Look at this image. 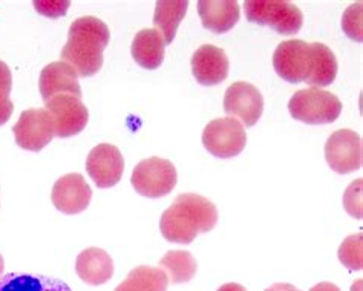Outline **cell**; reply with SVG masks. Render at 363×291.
Here are the masks:
<instances>
[{
	"label": "cell",
	"mask_w": 363,
	"mask_h": 291,
	"mask_svg": "<svg viewBox=\"0 0 363 291\" xmlns=\"http://www.w3.org/2000/svg\"><path fill=\"white\" fill-rule=\"evenodd\" d=\"M218 209L212 201L196 193H181L160 219L161 235L175 244H190L199 233L213 230Z\"/></svg>",
	"instance_id": "6da1fadb"
},
{
	"label": "cell",
	"mask_w": 363,
	"mask_h": 291,
	"mask_svg": "<svg viewBox=\"0 0 363 291\" xmlns=\"http://www.w3.org/2000/svg\"><path fill=\"white\" fill-rule=\"evenodd\" d=\"M108 25L94 16L74 21L68 31V42L62 50V62L72 66L79 77H92L103 67V53L109 45Z\"/></svg>",
	"instance_id": "7a4b0ae2"
},
{
	"label": "cell",
	"mask_w": 363,
	"mask_h": 291,
	"mask_svg": "<svg viewBox=\"0 0 363 291\" xmlns=\"http://www.w3.org/2000/svg\"><path fill=\"white\" fill-rule=\"evenodd\" d=\"M244 9L248 22L270 26L282 35L298 34L303 25V14L298 5L285 0H248Z\"/></svg>",
	"instance_id": "3957f363"
},
{
	"label": "cell",
	"mask_w": 363,
	"mask_h": 291,
	"mask_svg": "<svg viewBox=\"0 0 363 291\" xmlns=\"http://www.w3.org/2000/svg\"><path fill=\"white\" fill-rule=\"evenodd\" d=\"M289 111L294 120L307 124H330L336 121L342 114V101L336 95L308 87L296 92L289 101Z\"/></svg>",
	"instance_id": "277c9868"
},
{
	"label": "cell",
	"mask_w": 363,
	"mask_h": 291,
	"mask_svg": "<svg viewBox=\"0 0 363 291\" xmlns=\"http://www.w3.org/2000/svg\"><path fill=\"white\" fill-rule=\"evenodd\" d=\"M178 173L169 160L152 157L140 161L132 172L130 182L137 193L146 198L166 197L175 189Z\"/></svg>",
	"instance_id": "5b68a950"
},
{
	"label": "cell",
	"mask_w": 363,
	"mask_h": 291,
	"mask_svg": "<svg viewBox=\"0 0 363 291\" xmlns=\"http://www.w3.org/2000/svg\"><path fill=\"white\" fill-rule=\"evenodd\" d=\"M203 144L206 150L216 158H233L245 149L247 132L233 116L216 119L204 128Z\"/></svg>",
	"instance_id": "8992f818"
},
{
	"label": "cell",
	"mask_w": 363,
	"mask_h": 291,
	"mask_svg": "<svg viewBox=\"0 0 363 291\" xmlns=\"http://www.w3.org/2000/svg\"><path fill=\"white\" fill-rule=\"evenodd\" d=\"M311 45L294 38L278 45L273 54V67L282 80L289 83L307 82L311 72Z\"/></svg>",
	"instance_id": "52a82bcc"
},
{
	"label": "cell",
	"mask_w": 363,
	"mask_h": 291,
	"mask_svg": "<svg viewBox=\"0 0 363 291\" xmlns=\"http://www.w3.org/2000/svg\"><path fill=\"white\" fill-rule=\"evenodd\" d=\"M46 111L51 114L55 137L69 138L79 135L89 121V111L82 99L71 94H60L46 101Z\"/></svg>",
	"instance_id": "ba28073f"
},
{
	"label": "cell",
	"mask_w": 363,
	"mask_h": 291,
	"mask_svg": "<svg viewBox=\"0 0 363 291\" xmlns=\"http://www.w3.org/2000/svg\"><path fill=\"white\" fill-rule=\"evenodd\" d=\"M325 160L328 166L340 175H347L362 168V138L351 129L333 132L325 143Z\"/></svg>",
	"instance_id": "9c48e42d"
},
{
	"label": "cell",
	"mask_w": 363,
	"mask_h": 291,
	"mask_svg": "<svg viewBox=\"0 0 363 291\" xmlns=\"http://www.w3.org/2000/svg\"><path fill=\"white\" fill-rule=\"evenodd\" d=\"M18 148L31 152H40L55 137L54 121L46 109H28L13 128Z\"/></svg>",
	"instance_id": "30bf717a"
},
{
	"label": "cell",
	"mask_w": 363,
	"mask_h": 291,
	"mask_svg": "<svg viewBox=\"0 0 363 291\" xmlns=\"http://www.w3.org/2000/svg\"><path fill=\"white\" fill-rule=\"evenodd\" d=\"M224 111L236 116L245 128H252L262 116L264 97L256 86L247 82H236L224 94Z\"/></svg>",
	"instance_id": "8fae6325"
},
{
	"label": "cell",
	"mask_w": 363,
	"mask_h": 291,
	"mask_svg": "<svg viewBox=\"0 0 363 291\" xmlns=\"http://www.w3.org/2000/svg\"><path fill=\"white\" fill-rule=\"evenodd\" d=\"M86 172L99 189L117 186L124 172L120 149L109 143L95 146L86 158Z\"/></svg>",
	"instance_id": "7c38bea8"
},
{
	"label": "cell",
	"mask_w": 363,
	"mask_h": 291,
	"mask_svg": "<svg viewBox=\"0 0 363 291\" xmlns=\"http://www.w3.org/2000/svg\"><path fill=\"white\" fill-rule=\"evenodd\" d=\"M92 198V189L80 173H68L55 181L51 199L57 210L65 215H77L88 209Z\"/></svg>",
	"instance_id": "4fadbf2b"
},
{
	"label": "cell",
	"mask_w": 363,
	"mask_h": 291,
	"mask_svg": "<svg viewBox=\"0 0 363 291\" xmlns=\"http://www.w3.org/2000/svg\"><path fill=\"white\" fill-rule=\"evenodd\" d=\"M228 57L224 50L213 45H203L192 55V74L203 86H216L228 77Z\"/></svg>",
	"instance_id": "5bb4252c"
},
{
	"label": "cell",
	"mask_w": 363,
	"mask_h": 291,
	"mask_svg": "<svg viewBox=\"0 0 363 291\" xmlns=\"http://www.w3.org/2000/svg\"><path fill=\"white\" fill-rule=\"evenodd\" d=\"M39 87L45 103L60 94H71L77 99H82L79 74L75 72L72 66L65 62H52L46 65L40 72Z\"/></svg>",
	"instance_id": "9a60e30c"
},
{
	"label": "cell",
	"mask_w": 363,
	"mask_h": 291,
	"mask_svg": "<svg viewBox=\"0 0 363 291\" xmlns=\"http://www.w3.org/2000/svg\"><path fill=\"white\" fill-rule=\"evenodd\" d=\"M198 14L206 29L224 34L240 22L241 9L236 0H201L198 2Z\"/></svg>",
	"instance_id": "2e32d148"
},
{
	"label": "cell",
	"mask_w": 363,
	"mask_h": 291,
	"mask_svg": "<svg viewBox=\"0 0 363 291\" xmlns=\"http://www.w3.org/2000/svg\"><path fill=\"white\" fill-rule=\"evenodd\" d=\"M75 271L83 282L89 285H103L113 275V260L104 250L91 247L83 250L77 256Z\"/></svg>",
	"instance_id": "e0dca14e"
},
{
	"label": "cell",
	"mask_w": 363,
	"mask_h": 291,
	"mask_svg": "<svg viewBox=\"0 0 363 291\" xmlns=\"http://www.w3.org/2000/svg\"><path fill=\"white\" fill-rule=\"evenodd\" d=\"M166 43L155 28L141 29L133 37L132 57L145 70H157L164 62Z\"/></svg>",
	"instance_id": "ac0fdd59"
},
{
	"label": "cell",
	"mask_w": 363,
	"mask_h": 291,
	"mask_svg": "<svg viewBox=\"0 0 363 291\" xmlns=\"http://www.w3.org/2000/svg\"><path fill=\"white\" fill-rule=\"evenodd\" d=\"M189 8L187 0H161L155 5L154 26L164 38V43L170 45L177 35V29L183 21Z\"/></svg>",
	"instance_id": "d6986e66"
},
{
	"label": "cell",
	"mask_w": 363,
	"mask_h": 291,
	"mask_svg": "<svg viewBox=\"0 0 363 291\" xmlns=\"http://www.w3.org/2000/svg\"><path fill=\"white\" fill-rule=\"evenodd\" d=\"M310 45L313 53V65L307 83L311 87H319V89H322V87H327L336 80L337 58L327 45L319 42Z\"/></svg>",
	"instance_id": "ffe728a7"
},
{
	"label": "cell",
	"mask_w": 363,
	"mask_h": 291,
	"mask_svg": "<svg viewBox=\"0 0 363 291\" xmlns=\"http://www.w3.org/2000/svg\"><path fill=\"white\" fill-rule=\"evenodd\" d=\"M0 291H71L62 279L42 275L8 273L0 276Z\"/></svg>",
	"instance_id": "44dd1931"
},
{
	"label": "cell",
	"mask_w": 363,
	"mask_h": 291,
	"mask_svg": "<svg viewBox=\"0 0 363 291\" xmlns=\"http://www.w3.org/2000/svg\"><path fill=\"white\" fill-rule=\"evenodd\" d=\"M169 279L161 268L140 265L133 268L116 291H167Z\"/></svg>",
	"instance_id": "7402d4cb"
},
{
	"label": "cell",
	"mask_w": 363,
	"mask_h": 291,
	"mask_svg": "<svg viewBox=\"0 0 363 291\" xmlns=\"http://www.w3.org/2000/svg\"><path fill=\"white\" fill-rule=\"evenodd\" d=\"M160 267L167 275L172 284H186L196 275L198 264L195 258L183 250H170L160 260Z\"/></svg>",
	"instance_id": "603a6c76"
},
{
	"label": "cell",
	"mask_w": 363,
	"mask_h": 291,
	"mask_svg": "<svg viewBox=\"0 0 363 291\" xmlns=\"http://www.w3.org/2000/svg\"><path fill=\"white\" fill-rule=\"evenodd\" d=\"M362 233L348 236L342 242L339 248V259L343 265L352 271H360L363 268V256H362Z\"/></svg>",
	"instance_id": "cb8c5ba5"
},
{
	"label": "cell",
	"mask_w": 363,
	"mask_h": 291,
	"mask_svg": "<svg viewBox=\"0 0 363 291\" xmlns=\"http://www.w3.org/2000/svg\"><path fill=\"white\" fill-rule=\"evenodd\" d=\"M13 89V75L5 62L0 60V126L8 123L14 112V104L9 99Z\"/></svg>",
	"instance_id": "d4e9b609"
},
{
	"label": "cell",
	"mask_w": 363,
	"mask_h": 291,
	"mask_svg": "<svg viewBox=\"0 0 363 291\" xmlns=\"http://www.w3.org/2000/svg\"><path fill=\"white\" fill-rule=\"evenodd\" d=\"M342 28L347 35L354 42L363 40L362 31V2L352 4L342 17Z\"/></svg>",
	"instance_id": "484cf974"
},
{
	"label": "cell",
	"mask_w": 363,
	"mask_h": 291,
	"mask_svg": "<svg viewBox=\"0 0 363 291\" xmlns=\"http://www.w3.org/2000/svg\"><path fill=\"white\" fill-rule=\"evenodd\" d=\"M343 207L356 219H362V178L352 181L343 195Z\"/></svg>",
	"instance_id": "4316f807"
},
{
	"label": "cell",
	"mask_w": 363,
	"mask_h": 291,
	"mask_svg": "<svg viewBox=\"0 0 363 291\" xmlns=\"http://www.w3.org/2000/svg\"><path fill=\"white\" fill-rule=\"evenodd\" d=\"M33 5L37 13H40L45 17L55 18L66 14L71 2H68V0H65V2H60V0H45V2L43 0H35Z\"/></svg>",
	"instance_id": "83f0119b"
},
{
	"label": "cell",
	"mask_w": 363,
	"mask_h": 291,
	"mask_svg": "<svg viewBox=\"0 0 363 291\" xmlns=\"http://www.w3.org/2000/svg\"><path fill=\"white\" fill-rule=\"evenodd\" d=\"M310 291H340V288L331 282H320L318 285H314Z\"/></svg>",
	"instance_id": "f1b7e54d"
},
{
	"label": "cell",
	"mask_w": 363,
	"mask_h": 291,
	"mask_svg": "<svg viewBox=\"0 0 363 291\" xmlns=\"http://www.w3.org/2000/svg\"><path fill=\"white\" fill-rule=\"evenodd\" d=\"M265 291H301V290H298L291 284H274L270 288H267Z\"/></svg>",
	"instance_id": "f546056e"
},
{
	"label": "cell",
	"mask_w": 363,
	"mask_h": 291,
	"mask_svg": "<svg viewBox=\"0 0 363 291\" xmlns=\"http://www.w3.org/2000/svg\"><path fill=\"white\" fill-rule=\"evenodd\" d=\"M218 291H247V290L240 284H225L223 287H219Z\"/></svg>",
	"instance_id": "4dcf8cb0"
},
{
	"label": "cell",
	"mask_w": 363,
	"mask_h": 291,
	"mask_svg": "<svg viewBox=\"0 0 363 291\" xmlns=\"http://www.w3.org/2000/svg\"><path fill=\"white\" fill-rule=\"evenodd\" d=\"M4 267H5V262H4V256L0 255V275H2V271H4Z\"/></svg>",
	"instance_id": "1f68e13d"
}]
</instances>
